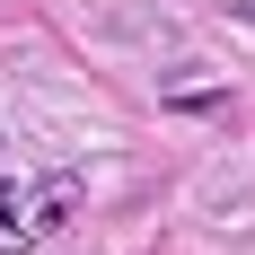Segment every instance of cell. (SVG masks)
Returning a JSON list of instances; mask_svg holds the SVG:
<instances>
[{
	"instance_id": "cell-1",
	"label": "cell",
	"mask_w": 255,
	"mask_h": 255,
	"mask_svg": "<svg viewBox=\"0 0 255 255\" xmlns=\"http://www.w3.org/2000/svg\"><path fill=\"white\" fill-rule=\"evenodd\" d=\"M71 211H79L71 176H0V255H35Z\"/></svg>"
}]
</instances>
